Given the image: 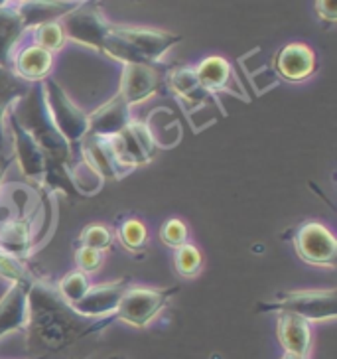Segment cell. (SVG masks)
<instances>
[{
	"instance_id": "6da1fadb",
	"label": "cell",
	"mask_w": 337,
	"mask_h": 359,
	"mask_svg": "<svg viewBox=\"0 0 337 359\" xmlns=\"http://www.w3.org/2000/svg\"><path fill=\"white\" fill-rule=\"evenodd\" d=\"M8 111L18 121V125L32 135L34 140L40 144L46 154L48 170H46L43 186H50L52 190L71 188L69 178H67V166L71 162L74 148L67 144V140L53 127L52 118L48 115L46 99H43L42 83L30 85L24 95L12 101Z\"/></svg>"
},
{
	"instance_id": "7a4b0ae2",
	"label": "cell",
	"mask_w": 337,
	"mask_h": 359,
	"mask_svg": "<svg viewBox=\"0 0 337 359\" xmlns=\"http://www.w3.org/2000/svg\"><path fill=\"white\" fill-rule=\"evenodd\" d=\"M178 292V286H170V288H152V286L142 285H130L125 290V294L121 298L116 310L111 316L101 318L97 324L85 330V336L91 332H99L105 330L106 326L115 324V322H123L128 326L148 327L156 318L166 310L170 300Z\"/></svg>"
},
{
	"instance_id": "3957f363",
	"label": "cell",
	"mask_w": 337,
	"mask_h": 359,
	"mask_svg": "<svg viewBox=\"0 0 337 359\" xmlns=\"http://www.w3.org/2000/svg\"><path fill=\"white\" fill-rule=\"evenodd\" d=\"M259 312H288L304 318L310 324L333 322L337 312V298L333 288H310V290H286L273 300L259 302Z\"/></svg>"
},
{
	"instance_id": "277c9868",
	"label": "cell",
	"mask_w": 337,
	"mask_h": 359,
	"mask_svg": "<svg viewBox=\"0 0 337 359\" xmlns=\"http://www.w3.org/2000/svg\"><path fill=\"white\" fill-rule=\"evenodd\" d=\"M99 4L101 0H81L74 11L60 20L67 42H75L93 52L103 53V46L111 34L113 22L106 20Z\"/></svg>"
},
{
	"instance_id": "5b68a950",
	"label": "cell",
	"mask_w": 337,
	"mask_h": 359,
	"mask_svg": "<svg viewBox=\"0 0 337 359\" xmlns=\"http://www.w3.org/2000/svg\"><path fill=\"white\" fill-rule=\"evenodd\" d=\"M42 89L53 127L67 140L69 147L77 148L87 137V113L79 105H75L67 91L52 77L42 81Z\"/></svg>"
},
{
	"instance_id": "8992f818",
	"label": "cell",
	"mask_w": 337,
	"mask_h": 359,
	"mask_svg": "<svg viewBox=\"0 0 337 359\" xmlns=\"http://www.w3.org/2000/svg\"><path fill=\"white\" fill-rule=\"evenodd\" d=\"M292 245L300 261L319 269H336L337 239L322 222H304L296 227Z\"/></svg>"
},
{
	"instance_id": "52a82bcc",
	"label": "cell",
	"mask_w": 337,
	"mask_h": 359,
	"mask_svg": "<svg viewBox=\"0 0 337 359\" xmlns=\"http://www.w3.org/2000/svg\"><path fill=\"white\" fill-rule=\"evenodd\" d=\"M111 32L118 36L121 40L140 55L142 62L158 65L166 53L176 48L184 38L179 34L158 30V28H144V26H127V24H113Z\"/></svg>"
},
{
	"instance_id": "ba28073f",
	"label": "cell",
	"mask_w": 337,
	"mask_h": 359,
	"mask_svg": "<svg viewBox=\"0 0 337 359\" xmlns=\"http://www.w3.org/2000/svg\"><path fill=\"white\" fill-rule=\"evenodd\" d=\"M164 87V74L156 64H125L121 72L118 95L128 107H137L154 95Z\"/></svg>"
},
{
	"instance_id": "9c48e42d",
	"label": "cell",
	"mask_w": 337,
	"mask_h": 359,
	"mask_svg": "<svg viewBox=\"0 0 337 359\" xmlns=\"http://www.w3.org/2000/svg\"><path fill=\"white\" fill-rule=\"evenodd\" d=\"M6 130L11 135L12 152H14V158L18 162L22 176L28 182H40V184H43L46 170H48L46 154H43L40 144L34 140L32 135L18 125V121L12 116L11 111L6 115Z\"/></svg>"
},
{
	"instance_id": "30bf717a",
	"label": "cell",
	"mask_w": 337,
	"mask_h": 359,
	"mask_svg": "<svg viewBox=\"0 0 337 359\" xmlns=\"http://www.w3.org/2000/svg\"><path fill=\"white\" fill-rule=\"evenodd\" d=\"M164 85L174 93L178 99L181 109L190 115L191 111H200L201 107H219V99L211 95L207 89H203V85L198 79L195 67L193 65H178L174 69H170L164 75Z\"/></svg>"
},
{
	"instance_id": "8fae6325",
	"label": "cell",
	"mask_w": 337,
	"mask_h": 359,
	"mask_svg": "<svg viewBox=\"0 0 337 359\" xmlns=\"http://www.w3.org/2000/svg\"><path fill=\"white\" fill-rule=\"evenodd\" d=\"M273 69L282 81L304 83L317 72V55L304 42L284 43L274 55Z\"/></svg>"
},
{
	"instance_id": "7c38bea8",
	"label": "cell",
	"mask_w": 337,
	"mask_h": 359,
	"mask_svg": "<svg viewBox=\"0 0 337 359\" xmlns=\"http://www.w3.org/2000/svg\"><path fill=\"white\" fill-rule=\"evenodd\" d=\"M132 283L127 276L116 278V280H109V283H101V285H91L79 302H75V304L67 308L81 318H97V320H101V318L111 316L116 310V306H118L125 290Z\"/></svg>"
},
{
	"instance_id": "4fadbf2b",
	"label": "cell",
	"mask_w": 337,
	"mask_h": 359,
	"mask_svg": "<svg viewBox=\"0 0 337 359\" xmlns=\"http://www.w3.org/2000/svg\"><path fill=\"white\" fill-rule=\"evenodd\" d=\"M193 67H195L200 83L203 85V89L209 91L211 95L227 93V95L237 97L242 101H249V95L242 87L241 79L235 74L231 62L225 60L223 55H207Z\"/></svg>"
},
{
	"instance_id": "5bb4252c",
	"label": "cell",
	"mask_w": 337,
	"mask_h": 359,
	"mask_svg": "<svg viewBox=\"0 0 337 359\" xmlns=\"http://www.w3.org/2000/svg\"><path fill=\"white\" fill-rule=\"evenodd\" d=\"M132 123V107L116 93L106 103L87 113V137L111 138L121 135Z\"/></svg>"
},
{
	"instance_id": "9a60e30c",
	"label": "cell",
	"mask_w": 337,
	"mask_h": 359,
	"mask_svg": "<svg viewBox=\"0 0 337 359\" xmlns=\"http://www.w3.org/2000/svg\"><path fill=\"white\" fill-rule=\"evenodd\" d=\"M32 324V304L30 290L20 285L11 288L0 298V338L22 332Z\"/></svg>"
},
{
	"instance_id": "2e32d148",
	"label": "cell",
	"mask_w": 337,
	"mask_h": 359,
	"mask_svg": "<svg viewBox=\"0 0 337 359\" xmlns=\"http://www.w3.org/2000/svg\"><path fill=\"white\" fill-rule=\"evenodd\" d=\"M276 338L284 349V353L310 358L312 346H314V332L312 324L304 318L278 312L276 314Z\"/></svg>"
},
{
	"instance_id": "e0dca14e",
	"label": "cell",
	"mask_w": 337,
	"mask_h": 359,
	"mask_svg": "<svg viewBox=\"0 0 337 359\" xmlns=\"http://www.w3.org/2000/svg\"><path fill=\"white\" fill-rule=\"evenodd\" d=\"M12 74L24 83H42L46 81L53 69V53L43 50L36 43H28L24 48H18L11 65Z\"/></svg>"
},
{
	"instance_id": "ac0fdd59",
	"label": "cell",
	"mask_w": 337,
	"mask_h": 359,
	"mask_svg": "<svg viewBox=\"0 0 337 359\" xmlns=\"http://www.w3.org/2000/svg\"><path fill=\"white\" fill-rule=\"evenodd\" d=\"M77 148H81V158L103 180H123L130 174V170L118 162L109 138L85 137Z\"/></svg>"
},
{
	"instance_id": "d6986e66",
	"label": "cell",
	"mask_w": 337,
	"mask_h": 359,
	"mask_svg": "<svg viewBox=\"0 0 337 359\" xmlns=\"http://www.w3.org/2000/svg\"><path fill=\"white\" fill-rule=\"evenodd\" d=\"M79 2L77 0H26L20 4H14L20 14L24 30H34L48 22H57L65 14L74 11Z\"/></svg>"
},
{
	"instance_id": "ffe728a7",
	"label": "cell",
	"mask_w": 337,
	"mask_h": 359,
	"mask_svg": "<svg viewBox=\"0 0 337 359\" xmlns=\"http://www.w3.org/2000/svg\"><path fill=\"white\" fill-rule=\"evenodd\" d=\"M0 249L24 261L34 249L32 217L20 215L16 219L0 225Z\"/></svg>"
},
{
	"instance_id": "44dd1931",
	"label": "cell",
	"mask_w": 337,
	"mask_h": 359,
	"mask_svg": "<svg viewBox=\"0 0 337 359\" xmlns=\"http://www.w3.org/2000/svg\"><path fill=\"white\" fill-rule=\"evenodd\" d=\"M26 34L16 6L0 8V67L11 69L12 57L20 48L22 36Z\"/></svg>"
},
{
	"instance_id": "7402d4cb",
	"label": "cell",
	"mask_w": 337,
	"mask_h": 359,
	"mask_svg": "<svg viewBox=\"0 0 337 359\" xmlns=\"http://www.w3.org/2000/svg\"><path fill=\"white\" fill-rule=\"evenodd\" d=\"M67 178H69V184L74 186L75 190L87 196V198L97 196L99 191L103 190V184H105V180L101 178L83 158L67 166Z\"/></svg>"
},
{
	"instance_id": "603a6c76",
	"label": "cell",
	"mask_w": 337,
	"mask_h": 359,
	"mask_svg": "<svg viewBox=\"0 0 337 359\" xmlns=\"http://www.w3.org/2000/svg\"><path fill=\"white\" fill-rule=\"evenodd\" d=\"M115 237L118 243L127 249L128 253L140 255L146 251L148 247V227L146 223L138 217H128L118 225L115 231Z\"/></svg>"
},
{
	"instance_id": "cb8c5ba5",
	"label": "cell",
	"mask_w": 337,
	"mask_h": 359,
	"mask_svg": "<svg viewBox=\"0 0 337 359\" xmlns=\"http://www.w3.org/2000/svg\"><path fill=\"white\" fill-rule=\"evenodd\" d=\"M172 261H174L176 273L179 276H184V278H193V276L200 275L201 269H203V263H205L200 247L195 243H190V241L179 245L178 249H174Z\"/></svg>"
},
{
	"instance_id": "d4e9b609",
	"label": "cell",
	"mask_w": 337,
	"mask_h": 359,
	"mask_svg": "<svg viewBox=\"0 0 337 359\" xmlns=\"http://www.w3.org/2000/svg\"><path fill=\"white\" fill-rule=\"evenodd\" d=\"M0 276L4 280H8L11 285H20L28 290H32L34 286L38 285L32 273L26 269L24 261L16 259L14 255L4 253L2 249H0Z\"/></svg>"
},
{
	"instance_id": "484cf974",
	"label": "cell",
	"mask_w": 337,
	"mask_h": 359,
	"mask_svg": "<svg viewBox=\"0 0 337 359\" xmlns=\"http://www.w3.org/2000/svg\"><path fill=\"white\" fill-rule=\"evenodd\" d=\"M89 286H91V280H89V276L85 275V273H81V271H69V273H65L60 278L55 290H57L60 298L65 302V306H71V304L79 302L83 298L85 292L89 290Z\"/></svg>"
},
{
	"instance_id": "4316f807",
	"label": "cell",
	"mask_w": 337,
	"mask_h": 359,
	"mask_svg": "<svg viewBox=\"0 0 337 359\" xmlns=\"http://www.w3.org/2000/svg\"><path fill=\"white\" fill-rule=\"evenodd\" d=\"M115 231L109 225H105V223H89V225H85L83 231L79 233L77 243L81 247H89V249L105 253L115 245Z\"/></svg>"
},
{
	"instance_id": "83f0119b",
	"label": "cell",
	"mask_w": 337,
	"mask_h": 359,
	"mask_svg": "<svg viewBox=\"0 0 337 359\" xmlns=\"http://www.w3.org/2000/svg\"><path fill=\"white\" fill-rule=\"evenodd\" d=\"M32 38L36 46H40L43 50H48L50 53L62 52L67 43V38H65L64 26L62 22H48V24H42L38 28L32 30Z\"/></svg>"
},
{
	"instance_id": "f1b7e54d",
	"label": "cell",
	"mask_w": 337,
	"mask_h": 359,
	"mask_svg": "<svg viewBox=\"0 0 337 359\" xmlns=\"http://www.w3.org/2000/svg\"><path fill=\"white\" fill-rule=\"evenodd\" d=\"M160 239L170 249H178L179 245L190 241V227L179 217H170L168 222H164L160 227Z\"/></svg>"
},
{
	"instance_id": "f546056e",
	"label": "cell",
	"mask_w": 337,
	"mask_h": 359,
	"mask_svg": "<svg viewBox=\"0 0 337 359\" xmlns=\"http://www.w3.org/2000/svg\"><path fill=\"white\" fill-rule=\"evenodd\" d=\"M30 85L24 83L22 79H18L16 75L12 74V69H6V67H0V99L6 101V103H12L14 99H18L20 95H24L28 91Z\"/></svg>"
},
{
	"instance_id": "4dcf8cb0",
	"label": "cell",
	"mask_w": 337,
	"mask_h": 359,
	"mask_svg": "<svg viewBox=\"0 0 337 359\" xmlns=\"http://www.w3.org/2000/svg\"><path fill=\"white\" fill-rule=\"evenodd\" d=\"M105 253L101 251H95V249H89V247H77L75 251V264H77V271H81L85 275H95L97 271L103 266V261H105Z\"/></svg>"
},
{
	"instance_id": "1f68e13d",
	"label": "cell",
	"mask_w": 337,
	"mask_h": 359,
	"mask_svg": "<svg viewBox=\"0 0 337 359\" xmlns=\"http://www.w3.org/2000/svg\"><path fill=\"white\" fill-rule=\"evenodd\" d=\"M314 8L322 22H326L329 26L337 22V0H316Z\"/></svg>"
},
{
	"instance_id": "d6a6232c",
	"label": "cell",
	"mask_w": 337,
	"mask_h": 359,
	"mask_svg": "<svg viewBox=\"0 0 337 359\" xmlns=\"http://www.w3.org/2000/svg\"><path fill=\"white\" fill-rule=\"evenodd\" d=\"M8 105L6 101L0 99V152L4 148V138H6V115H8Z\"/></svg>"
},
{
	"instance_id": "836d02e7",
	"label": "cell",
	"mask_w": 337,
	"mask_h": 359,
	"mask_svg": "<svg viewBox=\"0 0 337 359\" xmlns=\"http://www.w3.org/2000/svg\"><path fill=\"white\" fill-rule=\"evenodd\" d=\"M280 359H310V358H300V355H292V353H284Z\"/></svg>"
},
{
	"instance_id": "e575fe53",
	"label": "cell",
	"mask_w": 337,
	"mask_h": 359,
	"mask_svg": "<svg viewBox=\"0 0 337 359\" xmlns=\"http://www.w3.org/2000/svg\"><path fill=\"white\" fill-rule=\"evenodd\" d=\"M6 6H12V0H0V8H6Z\"/></svg>"
},
{
	"instance_id": "d590c367",
	"label": "cell",
	"mask_w": 337,
	"mask_h": 359,
	"mask_svg": "<svg viewBox=\"0 0 337 359\" xmlns=\"http://www.w3.org/2000/svg\"><path fill=\"white\" fill-rule=\"evenodd\" d=\"M2 178H4V164L0 162V188H2Z\"/></svg>"
},
{
	"instance_id": "8d00e7d4",
	"label": "cell",
	"mask_w": 337,
	"mask_h": 359,
	"mask_svg": "<svg viewBox=\"0 0 337 359\" xmlns=\"http://www.w3.org/2000/svg\"><path fill=\"white\" fill-rule=\"evenodd\" d=\"M20 2H26V0H12V4H20Z\"/></svg>"
},
{
	"instance_id": "74e56055",
	"label": "cell",
	"mask_w": 337,
	"mask_h": 359,
	"mask_svg": "<svg viewBox=\"0 0 337 359\" xmlns=\"http://www.w3.org/2000/svg\"><path fill=\"white\" fill-rule=\"evenodd\" d=\"M132 2H140V0H132Z\"/></svg>"
},
{
	"instance_id": "f35d334b",
	"label": "cell",
	"mask_w": 337,
	"mask_h": 359,
	"mask_svg": "<svg viewBox=\"0 0 337 359\" xmlns=\"http://www.w3.org/2000/svg\"><path fill=\"white\" fill-rule=\"evenodd\" d=\"M77 2H81V0H77Z\"/></svg>"
},
{
	"instance_id": "ab89813d",
	"label": "cell",
	"mask_w": 337,
	"mask_h": 359,
	"mask_svg": "<svg viewBox=\"0 0 337 359\" xmlns=\"http://www.w3.org/2000/svg\"><path fill=\"white\" fill-rule=\"evenodd\" d=\"M40 359H42V358H40Z\"/></svg>"
}]
</instances>
